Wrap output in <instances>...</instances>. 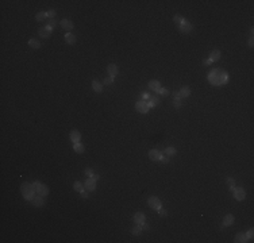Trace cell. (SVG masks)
<instances>
[{
    "label": "cell",
    "mask_w": 254,
    "mask_h": 243,
    "mask_svg": "<svg viewBox=\"0 0 254 243\" xmlns=\"http://www.w3.org/2000/svg\"><path fill=\"white\" fill-rule=\"evenodd\" d=\"M142 231H143V230H142V225H139V224H137L134 228H131V234L134 235V236H139V235L142 234Z\"/></svg>",
    "instance_id": "f1b7e54d"
},
{
    "label": "cell",
    "mask_w": 254,
    "mask_h": 243,
    "mask_svg": "<svg viewBox=\"0 0 254 243\" xmlns=\"http://www.w3.org/2000/svg\"><path fill=\"white\" fill-rule=\"evenodd\" d=\"M147 204H149V207L152 208V209H154V211H158V209L162 208V203H161V200L158 199V197H155V196H150L149 199H147Z\"/></svg>",
    "instance_id": "277c9868"
},
{
    "label": "cell",
    "mask_w": 254,
    "mask_h": 243,
    "mask_svg": "<svg viewBox=\"0 0 254 243\" xmlns=\"http://www.w3.org/2000/svg\"><path fill=\"white\" fill-rule=\"evenodd\" d=\"M60 24H61V27L64 30H66L68 32H70L72 30H73V27H74V24H73V22L70 21V19H62L61 22H60Z\"/></svg>",
    "instance_id": "8fae6325"
},
{
    "label": "cell",
    "mask_w": 254,
    "mask_h": 243,
    "mask_svg": "<svg viewBox=\"0 0 254 243\" xmlns=\"http://www.w3.org/2000/svg\"><path fill=\"white\" fill-rule=\"evenodd\" d=\"M176 153H177V150H176L173 146H169V147H166V149L164 150V154L168 155V157H174Z\"/></svg>",
    "instance_id": "484cf974"
},
{
    "label": "cell",
    "mask_w": 254,
    "mask_h": 243,
    "mask_svg": "<svg viewBox=\"0 0 254 243\" xmlns=\"http://www.w3.org/2000/svg\"><path fill=\"white\" fill-rule=\"evenodd\" d=\"M161 162H162V164H168V162H169V157H168V155L162 157V158H161Z\"/></svg>",
    "instance_id": "7bdbcfd3"
},
{
    "label": "cell",
    "mask_w": 254,
    "mask_h": 243,
    "mask_svg": "<svg viewBox=\"0 0 254 243\" xmlns=\"http://www.w3.org/2000/svg\"><path fill=\"white\" fill-rule=\"evenodd\" d=\"M99 178H100L99 174H95V176H94V180H99Z\"/></svg>",
    "instance_id": "bcb514c9"
},
{
    "label": "cell",
    "mask_w": 254,
    "mask_h": 243,
    "mask_svg": "<svg viewBox=\"0 0 254 243\" xmlns=\"http://www.w3.org/2000/svg\"><path fill=\"white\" fill-rule=\"evenodd\" d=\"M52 32H53V30L49 29V27H46V26L39 27V30H38V34L41 35V38H43V39L49 38V37L52 35Z\"/></svg>",
    "instance_id": "30bf717a"
},
{
    "label": "cell",
    "mask_w": 254,
    "mask_h": 243,
    "mask_svg": "<svg viewBox=\"0 0 254 243\" xmlns=\"http://www.w3.org/2000/svg\"><path fill=\"white\" fill-rule=\"evenodd\" d=\"M178 95H180V97H189L191 88L189 87H181V89L178 91Z\"/></svg>",
    "instance_id": "603a6c76"
},
{
    "label": "cell",
    "mask_w": 254,
    "mask_h": 243,
    "mask_svg": "<svg viewBox=\"0 0 254 243\" xmlns=\"http://www.w3.org/2000/svg\"><path fill=\"white\" fill-rule=\"evenodd\" d=\"M65 42H66L68 45H74L76 43V37H74L72 32H66V34H65Z\"/></svg>",
    "instance_id": "7402d4cb"
},
{
    "label": "cell",
    "mask_w": 254,
    "mask_h": 243,
    "mask_svg": "<svg viewBox=\"0 0 254 243\" xmlns=\"http://www.w3.org/2000/svg\"><path fill=\"white\" fill-rule=\"evenodd\" d=\"M234 220H235L234 215H231V214L226 215V216L223 217V225H225V227H228V225H233V224H234Z\"/></svg>",
    "instance_id": "ffe728a7"
},
{
    "label": "cell",
    "mask_w": 254,
    "mask_h": 243,
    "mask_svg": "<svg viewBox=\"0 0 254 243\" xmlns=\"http://www.w3.org/2000/svg\"><path fill=\"white\" fill-rule=\"evenodd\" d=\"M73 150L77 153V154H82V153L85 151V147H84V145H81L79 142V143H73Z\"/></svg>",
    "instance_id": "83f0119b"
},
{
    "label": "cell",
    "mask_w": 254,
    "mask_h": 243,
    "mask_svg": "<svg viewBox=\"0 0 254 243\" xmlns=\"http://www.w3.org/2000/svg\"><path fill=\"white\" fill-rule=\"evenodd\" d=\"M133 220H134L135 224L142 225L143 223L146 222V217H145V214H143V212H137V214H134V217H133Z\"/></svg>",
    "instance_id": "4fadbf2b"
},
{
    "label": "cell",
    "mask_w": 254,
    "mask_h": 243,
    "mask_svg": "<svg viewBox=\"0 0 254 243\" xmlns=\"http://www.w3.org/2000/svg\"><path fill=\"white\" fill-rule=\"evenodd\" d=\"M56 24H57V21H56V19H49V21H47V23H46V27H49V29L54 30Z\"/></svg>",
    "instance_id": "d6a6232c"
},
{
    "label": "cell",
    "mask_w": 254,
    "mask_h": 243,
    "mask_svg": "<svg viewBox=\"0 0 254 243\" xmlns=\"http://www.w3.org/2000/svg\"><path fill=\"white\" fill-rule=\"evenodd\" d=\"M142 230H143V231H149V230H150V225L147 224L146 222H145V223L142 224Z\"/></svg>",
    "instance_id": "60d3db41"
},
{
    "label": "cell",
    "mask_w": 254,
    "mask_h": 243,
    "mask_svg": "<svg viewBox=\"0 0 254 243\" xmlns=\"http://www.w3.org/2000/svg\"><path fill=\"white\" fill-rule=\"evenodd\" d=\"M173 96H174V100H173V106H174L176 109L181 108L183 107V103H181V97L178 95V92H173Z\"/></svg>",
    "instance_id": "d6986e66"
},
{
    "label": "cell",
    "mask_w": 254,
    "mask_h": 243,
    "mask_svg": "<svg viewBox=\"0 0 254 243\" xmlns=\"http://www.w3.org/2000/svg\"><path fill=\"white\" fill-rule=\"evenodd\" d=\"M31 204L37 208H41V207H43V204H45V199L42 196H39V195H37V196H34V199L31 200Z\"/></svg>",
    "instance_id": "5bb4252c"
},
{
    "label": "cell",
    "mask_w": 254,
    "mask_h": 243,
    "mask_svg": "<svg viewBox=\"0 0 254 243\" xmlns=\"http://www.w3.org/2000/svg\"><path fill=\"white\" fill-rule=\"evenodd\" d=\"M173 22H174V23L178 26V24H181V23H183V22H184V18H183L181 15H176L174 18H173Z\"/></svg>",
    "instance_id": "d590c367"
},
{
    "label": "cell",
    "mask_w": 254,
    "mask_h": 243,
    "mask_svg": "<svg viewBox=\"0 0 254 243\" xmlns=\"http://www.w3.org/2000/svg\"><path fill=\"white\" fill-rule=\"evenodd\" d=\"M69 138H70V141H72V143H79L80 139H81V134L77 130H72L69 134Z\"/></svg>",
    "instance_id": "9a60e30c"
},
{
    "label": "cell",
    "mask_w": 254,
    "mask_h": 243,
    "mask_svg": "<svg viewBox=\"0 0 254 243\" xmlns=\"http://www.w3.org/2000/svg\"><path fill=\"white\" fill-rule=\"evenodd\" d=\"M178 31L183 32V34H189V32H192L193 30V24L191 23V22H188L187 19H184V22L181 24H178Z\"/></svg>",
    "instance_id": "8992f818"
},
{
    "label": "cell",
    "mask_w": 254,
    "mask_h": 243,
    "mask_svg": "<svg viewBox=\"0 0 254 243\" xmlns=\"http://www.w3.org/2000/svg\"><path fill=\"white\" fill-rule=\"evenodd\" d=\"M27 43H29V46L31 47V49H41V46H42V43L41 42L38 41V39H35V38H31V39H29V42H27Z\"/></svg>",
    "instance_id": "44dd1931"
},
{
    "label": "cell",
    "mask_w": 254,
    "mask_h": 243,
    "mask_svg": "<svg viewBox=\"0 0 254 243\" xmlns=\"http://www.w3.org/2000/svg\"><path fill=\"white\" fill-rule=\"evenodd\" d=\"M147 104H149L150 108H153V107L158 106V104H161V99L158 95H153V96H150L149 101H147Z\"/></svg>",
    "instance_id": "e0dca14e"
},
{
    "label": "cell",
    "mask_w": 254,
    "mask_h": 243,
    "mask_svg": "<svg viewBox=\"0 0 254 243\" xmlns=\"http://www.w3.org/2000/svg\"><path fill=\"white\" fill-rule=\"evenodd\" d=\"M80 195H81L82 199H88V197H89V196H88V190H87V189H85V190H81V192H80Z\"/></svg>",
    "instance_id": "ab89813d"
},
{
    "label": "cell",
    "mask_w": 254,
    "mask_h": 243,
    "mask_svg": "<svg viewBox=\"0 0 254 243\" xmlns=\"http://www.w3.org/2000/svg\"><path fill=\"white\" fill-rule=\"evenodd\" d=\"M234 242L235 243H246V242H249V238H247V235H246L245 232H238V234L235 235Z\"/></svg>",
    "instance_id": "ac0fdd59"
},
{
    "label": "cell",
    "mask_w": 254,
    "mask_h": 243,
    "mask_svg": "<svg viewBox=\"0 0 254 243\" xmlns=\"http://www.w3.org/2000/svg\"><path fill=\"white\" fill-rule=\"evenodd\" d=\"M220 56H222V53H220V50H212L210 53V56H208V59H210L211 62H216L220 59Z\"/></svg>",
    "instance_id": "2e32d148"
},
{
    "label": "cell",
    "mask_w": 254,
    "mask_h": 243,
    "mask_svg": "<svg viewBox=\"0 0 254 243\" xmlns=\"http://www.w3.org/2000/svg\"><path fill=\"white\" fill-rule=\"evenodd\" d=\"M73 189L76 190V192H81V190H84V189H85V186H84V184H82L81 181H74V184H73Z\"/></svg>",
    "instance_id": "f546056e"
},
{
    "label": "cell",
    "mask_w": 254,
    "mask_h": 243,
    "mask_svg": "<svg viewBox=\"0 0 254 243\" xmlns=\"http://www.w3.org/2000/svg\"><path fill=\"white\" fill-rule=\"evenodd\" d=\"M112 82H114V79H112V77H105L104 79V81H103V84L105 85V87H107V85H112Z\"/></svg>",
    "instance_id": "8d00e7d4"
},
{
    "label": "cell",
    "mask_w": 254,
    "mask_h": 243,
    "mask_svg": "<svg viewBox=\"0 0 254 243\" xmlns=\"http://www.w3.org/2000/svg\"><path fill=\"white\" fill-rule=\"evenodd\" d=\"M107 72H108V76L110 77H116L119 74V69H118V65L116 64H110L107 66Z\"/></svg>",
    "instance_id": "ba28073f"
},
{
    "label": "cell",
    "mask_w": 254,
    "mask_h": 243,
    "mask_svg": "<svg viewBox=\"0 0 254 243\" xmlns=\"http://www.w3.org/2000/svg\"><path fill=\"white\" fill-rule=\"evenodd\" d=\"M233 195H234V197H235L237 201H243V200L246 199V192H245L243 188H235V189L233 190Z\"/></svg>",
    "instance_id": "52a82bcc"
},
{
    "label": "cell",
    "mask_w": 254,
    "mask_h": 243,
    "mask_svg": "<svg viewBox=\"0 0 254 243\" xmlns=\"http://www.w3.org/2000/svg\"><path fill=\"white\" fill-rule=\"evenodd\" d=\"M21 193H22V196L24 197V200L31 201V200L34 199L37 192H35V188L32 184H30V182H23V184L21 185Z\"/></svg>",
    "instance_id": "7a4b0ae2"
},
{
    "label": "cell",
    "mask_w": 254,
    "mask_h": 243,
    "mask_svg": "<svg viewBox=\"0 0 254 243\" xmlns=\"http://www.w3.org/2000/svg\"><path fill=\"white\" fill-rule=\"evenodd\" d=\"M155 95H162V96H169V91H168L166 88H162V87H161L160 89H157V91H155Z\"/></svg>",
    "instance_id": "1f68e13d"
},
{
    "label": "cell",
    "mask_w": 254,
    "mask_h": 243,
    "mask_svg": "<svg viewBox=\"0 0 254 243\" xmlns=\"http://www.w3.org/2000/svg\"><path fill=\"white\" fill-rule=\"evenodd\" d=\"M45 19H46V12H43V11H41V12H38V14L35 15V21L37 22H43Z\"/></svg>",
    "instance_id": "4dcf8cb0"
},
{
    "label": "cell",
    "mask_w": 254,
    "mask_h": 243,
    "mask_svg": "<svg viewBox=\"0 0 254 243\" xmlns=\"http://www.w3.org/2000/svg\"><path fill=\"white\" fill-rule=\"evenodd\" d=\"M149 89H152V91H157V89H160L161 88V84H160V81H157V80H152V81H149Z\"/></svg>",
    "instance_id": "d4e9b609"
},
{
    "label": "cell",
    "mask_w": 254,
    "mask_h": 243,
    "mask_svg": "<svg viewBox=\"0 0 254 243\" xmlns=\"http://www.w3.org/2000/svg\"><path fill=\"white\" fill-rule=\"evenodd\" d=\"M158 215H160V217H165V216H168V211L166 209H164V208H161V209H158Z\"/></svg>",
    "instance_id": "74e56055"
},
{
    "label": "cell",
    "mask_w": 254,
    "mask_h": 243,
    "mask_svg": "<svg viewBox=\"0 0 254 243\" xmlns=\"http://www.w3.org/2000/svg\"><path fill=\"white\" fill-rule=\"evenodd\" d=\"M84 186H85V189H87L88 192H94V190H96V180L88 178L87 181L84 182Z\"/></svg>",
    "instance_id": "7c38bea8"
},
{
    "label": "cell",
    "mask_w": 254,
    "mask_h": 243,
    "mask_svg": "<svg viewBox=\"0 0 254 243\" xmlns=\"http://www.w3.org/2000/svg\"><path fill=\"white\" fill-rule=\"evenodd\" d=\"M208 82L214 87H222L228 82V73L222 69H212L208 73Z\"/></svg>",
    "instance_id": "6da1fadb"
},
{
    "label": "cell",
    "mask_w": 254,
    "mask_h": 243,
    "mask_svg": "<svg viewBox=\"0 0 254 243\" xmlns=\"http://www.w3.org/2000/svg\"><path fill=\"white\" fill-rule=\"evenodd\" d=\"M150 96H152V95H149V93H147V92H145V93L142 95V97H143V99H150Z\"/></svg>",
    "instance_id": "f6af8a7d"
},
{
    "label": "cell",
    "mask_w": 254,
    "mask_h": 243,
    "mask_svg": "<svg viewBox=\"0 0 254 243\" xmlns=\"http://www.w3.org/2000/svg\"><path fill=\"white\" fill-rule=\"evenodd\" d=\"M84 173H85V176H88V178H94V176H95L94 170L91 169V167H87V169L84 170Z\"/></svg>",
    "instance_id": "e575fe53"
},
{
    "label": "cell",
    "mask_w": 254,
    "mask_h": 243,
    "mask_svg": "<svg viewBox=\"0 0 254 243\" xmlns=\"http://www.w3.org/2000/svg\"><path fill=\"white\" fill-rule=\"evenodd\" d=\"M92 89H94L96 93H102V92H103V85L100 84L99 81L94 80V81H92Z\"/></svg>",
    "instance_id": "cb8c5ba5"
},
{
    "label": "cell",
    "mask_w": 254,
    "mask_h": 243,
    "mask_svg": "<svg viewBox=\"0 0 254 243\" xmlns=\"http://www.w3.org/2000/svg\"><path fill=\"white\" fill-rule=\"evenodd\" d=\"M247 45H249V47H253L254 46V38H253V37H250V39L247 41Z\"/></svg>",
    "instance_id": "b9f144b4"
},
{
    "label": "cell",
    "mask_w": 254,
    "mask_h": 243,
    "mask_svg": "<svg viewBox=\"0 0 254 243\" xmlns=\"http://www.w3.org/2000/svg\"><path fill=\"white\" fill-rule=\"evenodd\" d=\"M211 64H212V62H211V61H210V59H208V58H207V59H204V61H203V65H205V66H208V65H211Z\"/></svg>",
    "instance_id": "ee69618b"
},
{
    "label": "cell",
    "mask_w": 254,
    "mask_h": 243,
    "mask_svg": "<svg viewBox=\"0 0 254 243\" xmlns=\"http://www.w3.org/2000/svg\"><path fill=\"white\" fill-rule=\"evenodd\" d=\"M135 109H137L139 114H147L150 111V107L147 104V101L145 100H139V101L135 103Z\"/></svg>",
    "instance_id": "5b68a950"
},
{
    "label": "cell",
    "mask_w": 254,
    "mask_h": 243,
    "mask_svg": "<svg viewBox=\"0 0 254 243\" xmlns=\"http://www.w3.org/2000/svg\"><path fill=\"white\" fill-rule=\"evenodd\" d=\"M56 15H57V12L54 11V10H49V11L46 12V18H49V19H56Z\"/></svg>",
    "instance_id": "836d02e7"
},
{
    "label": "cell",
    "mask_w": 254,
    "mask_h": 243,
    "mask_svg": "<svg viewBox=\"0 0 254 243\" xmlns=\"http://www.w3.org/2000/svg\"><path fill=\"white\" fill-rule=\"evenodd\" d=\"M32 185H34V188H35L37 195H39V196H42V197H46L47 195H49V188H47V185H45L43 182L34 181L32 182Z\"/></svg>",
    "instance_id": "3957f363"
},
{
    "label": "cell",
    "mask_w": 254,
    "mask_h": 243,
    "mask_svg": "<svg viewBox=\"0 0 254 243\" xmlns=\"http://www.w3.org/2000/svg\"><path fill=\"white\" fill-rule=\"evenodd\" d=\"M164 155H162V153L160 151V150L157 149H153L149 151V158L152 159V161H161V158H162Z\"/></svg>",
    "instance_id": "9c48e42d"
},
{
    "label": "cell",
    "mask_w": 254,
    "mask_h": 243,
    "mask_svg": "<svg viewBox=\"0 0 254 243\" xmlns=\"http://www.w3.org/2000/svg\"><path fill=\"white\" fill-rule=\"evenodd\" d=\"M246 235H247L249 240H251V239H253V236H254V231H253V228H250V230H249V231H247V234H246Z\"/></svg>",
    "instance_id": "f35d334b"
},
{
    "label": "cell",
    "mask_w": 254,
    "mask_h": 243,
    "mask_svg": "<svg viewBox=\"0 0 254 243\" xmlns=\"http://www.w3.org/2000/svg\"><path fill=\"white\" fill-rule=\"evenodd\" d=\"M253 34H254V29L251 27V29H250V35H253Z\"/></svg>",
    "instance_id": "7dc6e473"
},
{
    "label": "cell",
    "mask_w": 254,
    "mask_h": 243,
    "mask_svg": "<svg viewBox=\"0 0 254 243\" xmlns=\"http://www.w3.org/2000/svg\"><path fill=\"white\" fill-rule=\"evenodd\" d=\"M226 184H227V186H228V190L233 192V190L235 189V180H234L233 177H227V178H226Z\"/></svg>",
    "instance_id": "4316f807"
}]
</instances>
